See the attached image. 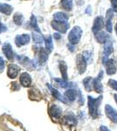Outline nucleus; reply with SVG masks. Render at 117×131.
<instances>
[{
	"mask_svg": "<svg viewBox=\"0 0 117 131\" xmlns=\"http://www.w3.org/2000/svg\"><path fill=\"white\" fill-rule=\"evenodd\" d=\"M71 45H72V44H71ZM71 45H68L67 46L69 47L70 51H74V45H73V46H71Z\"/></svg>",
	"mask_w": 117,
	"mask_h": 131,
	"instance_id": "nucleus-37",
	"label": "nucleus"
},
{
	"mask_svg": "<svg viewBox=\"0 0 117 131\" xmlns=\"http://www.w3.org/2000/svg\"><path fill=\"white\" fill-rule=\"evenodd\" d=\"M20 83H21V85L23 86H25V88L30 86L31 84V76L27 73H23L22 74L20 75Z\"/></svg>",
	"mask_w": 117,
	"mask_h": 131,
	"instance_id": "nucleus-13",
	"label": "nucleus"
},
{
	"mask_svg": "<svg viewBox=\"0 0 117 131\" xmlns=\"http://www.w3.org/2000/svg\"><path fill=\"white\" fill-rule=\"evenodd\" d=\"M100 129H101V131H110L108 128H107L106 126H101V128H100Z\"/></svg>",
	"mask_w": 117,
	"mask_h": 131,
	"instance_id": "nucleus-34",
	"label": "nucleus"
},
{
	"mask_svg": "<svg viewBox=\"0 0 117 131\" xmlns=\"http://www.w3.org/2000/svg\"><path fill=\"white\" fill-rule=\"evenodd\" d=\"M13 20L17 25H21L23 23V20H24V17L20 13H16L13 17Z\"/></svg>",
	"mask_w": 117,
	"mask_h": 131,
	"instance_id": "nucleus-25",
	"label": "nucleus"
},
{
	"mask_svg": "<svg viewBox=\"0 0 117 131\" xmlns=\"http://www.w3.org/2000/svg\"><path fill=\"white\" fill-rule=\"evenodd\" d=\"M102 101V96H100L94 99L92 96H88V108L89 114L93 119H96L99 116V107Z\"/></svg>",
	"mask_w": 117,
	"mask_h": 131,
	"instance_id": "nucleus-1",
	"label": "nucleus"
},
{
	"mask_svg": "<svg viewBox=\"0 0 117 131\" xmlns=\"http://www.w3.org/2000/svg\"><path fill=\"white\" fill-rule=\"evenodd\" d=\"M54 38L56 39H59L61 38V36H60V34H59V33H54Z\"/></svg>",
	"mask_w": 117,
	"mask_h": 131,
	"instance_id": "nucleus-36",
	"label": "nucleus"
},
{
	"mask_svg": "<svg viewBox=\"0 0 117 131\" xmlns=\"http://www.w3.org/2000/svg\"><path fill=\"white\" fill-rule=\"evenodd\" d=\"M4 67H5V60H3L2 57H0V72L4 69Z\"/></svg>",
	"mask_w": 117,
	"mask_h": 131,
	"instance_id": "nucleus-32",
	"label": "nucleus"
},
{
	"mask_svg": "<svg viewBox=\"0 0 117 131\" xmlns=\"http://www.w3.org/2000/svg\"><path fill=\"white\" fill-rule=\"evenodd\" d=\"M30 24H31V26L33 27V29H35L36 31H38V32H40V30L39 28V25L37 24V18H36V17L34 15H31V22H30Z\"/></svg>",
	"mask_w": 117,
	"mask_h": 131,
	"instance_id": "nucleus-27",
	"label": "nucleus"
},
{
	"mask_svg": "<svg viewBox=\"0 0 117 131\" xmlns=\"http://www.w3.org/2000/svg\"><path fill=\"white\" fill-rule=\"evenodd\" d=\"M52 26L54 27V29H55L56 31H59L61 33H65L67 31L69 27V25L67 23H64V22H59V21H52Z\"/></svg>",
	"mask_w": 117,
	"mask_h": 131,
	"instance_id": "nucleus-5",
	"label": "nucleus"
},
{
	"mask_svg": "<svg viewBox=\"0 0 117 131\" xmlns=\"http://www.w3.org/2000/svg\"><path fill=\"white\" fill-rule=\"evenodd\" d=\"M55 81H56L59 84V86H61V88H70V86H73V83H69V82H67V81H65V80H59V79H55Z\"/></svg>",
	"mask_w": 117,
	"mask_h": 131,
	"instance_id": "nucleus-26",
	"label": "nucleus"
},
{
	"mask_svg": "<svg viewBox=\"0 0 117 131\" xmlns=\"http://www.w3.org/2000/svg\"><path fill=\"white\" fill-rule=\"evenodd\" d=\"M102 76H103V71H101L99 74H98L96 79L93 80V88H94L95 92L98 93V94H101L103 91V86L101 81Z\"/></svg>",
	"mask_w": 117,
	"mask_h": 131,
	"instance_id": "nucleus-6",
	"label": "nucleus"
},
{
	"mask_svg": "<svg viewBox=\"0 0 117 131\" xmlns=\"http://www.w3.org/2000/svg\"><path fill=\"white\" fill-rule=\"evenodd\" d=\"M81 35H82V30L80 29V27L74 26L68 35V39L70 44H72V45L78 44L80 42Z\"/></svg>",
	"mask_w": 117,
	"mask_h": 131,
	"instance_id": "nucleus-2",
	"label": "nucleus"
},
{
	"mask_svg": "<svg viewBox=\"0 0 117 131\" xmlns=\"http://www.w3.org/2000/svg\"><path fill=\"white\" fill-rule=\"evenodd\" d=\"M61 6L66 10H71L73 8V0H61Z\"/></svg>",
	"mask_w": 117,
	"mask_h": 131,
	"instance_id": "nucleus-23",
	"label": "nucleus"
},
{
	"mask_svg": "<svg viewBox=\"0 0 117 131\" xmlns=\"http://www.w3.org/2000/svg\"><path fill=\"white\" fill-rule=\"evenodd\" d=\"M86 13H88L89 15H90V14L92 13V10H91V7H90V6H88V7L87 8V10H86Z\"/></svg>",
	"mask_w": 117,
	"mask_h": 131,
	"instance_id": "nucleus-35",
	"label": "nucleus"
},
{
	"mask_svg": "<svg viewBox=\"0 0 117 131\" xmlns=\"http://www.w3.org/2000/svg\"><path fill=\"white\" fill-rule=\"evenodd\" d=\"M104 65H105L106 67V69H107V73L108 75H113L114 74V73H116V62L114 60H113V59H108L107 60H106V62L104 63Z\"/></svg>",
	"mask_w": 117,
	"mask_h": 131,
	"instance_id": "nucleus-4",
	"label": "nucleus"
},
{
	"mask_svg": "<svg viewBox=\"0 0 117 131\" xmlns=\"http://www.w3.org/2000/svg\"><path fill=\"white\" fill-rule=\"evenodd\" d=\"M114 100H115L116 103H117V94H114Z\"/></svg>",
	"mask_w": 117,
	"mask_h": 131,
	"instance_id": "nucleus-38",
	"label": "nucleus"
},
{
	"mask_svg": "<svg viewBox=\"0 0 117 131\" xmlns=\"http://www.w3.org/2000/svg\"><path fill=\"white\" fill-rule=\"evenodd\" d=\"M103 25H104V19L102 17L99 16V17H97V18H95L94 22H93V32L95 34V33L101 31Z\"/></svg>",
	"mask_w": 117,
	"mask_h": 131,
	"instance_id": "nucleus-8",
	"label": "nucleus"
},
{
	"mask_svg": "<svg viewBox=\"0 0 117 131\" xmlns=\"http://www.w3.org/2000/svg\"><path fill=\"white\" fill-rule=\"evenodd\" d=\"M13 10L12 6H10L7 4H0V12L5 14V15H10Z\"/></svg>",
	"mask_w": 117,
	"mask_h": 131,
	"instance_id": "nucleus-16",
	"label": "nucleus"
},
{
	"mask_svg": "<svg viewBox=\"0 0 117 131\" xmlns=\"http://www.w3.org/2000/svg\"><path fill=\"white\" fill-rule=\"evenodd\" d=\"M46 49H47L49 52H51V51L52 50V48H54V45H52V37L51 36H49L46 39Z\"/></svg>",
	"mask_w": 117,
	"mask_h": 131,
	"instance_id": "nucleus-28",
	"label": "nucleus"
},
{
	"mask_svg": "<svg viewBox=\"0 0 117 131\" xmlns=\"http://www.w3.org/2000/svg\"><path fill=\"white\" fill-rule=\"evenodd\" d=\"M18 72H19V67L15 64H10L8 66V76L12 79L16 78L18 74Z\"/></svg>",
	"mask_w": 117,
	"mask_h": 131,
	"instance_id": "nucleus-11",
	"label": "nucleus"
},
{
	"mask_svg": "<svg viewBox=\"0 0 117 131\" xmlns=\"http://www.w3.org/2000/svg\"><path fill=\"white\" fill-rule=\"evenodd\" d=\"M108 85H109L113 89L117 91V81H114V80H109L108 81Z\"/></svg>",
	"mask_w": 117,
	"mask_h": 131,
	"instance_id": "nucleus-29",
	"label": "nucleus"
},
{
	"mask_svg": "<svg viewBox=\"0 0 117 131\" xmlns=\"http://www.w3.org/2000/svg\"><path fill=\"white\" fill-rule=\"evenodd\" d=\"M115 32H116V34H117V23H116V25H115Z\"/></svg>",
	"mask_w": 117,
	"mask_h": 131,
	"instance_id": "nucleus-39",
	"label": "nucleus"
},
{
	"mask_svg": "<svg viewBox=\"0 0 117 131\" xmlns=\"http://www.w3.org/2000/svg\"><path fill=\"white\" fill-rule=\"evenodd\" d=\"M6 30H7V28H6V26L5 25H3L1 22H0V33L4 32V31H5Z\"/></svg>",
	"mask_w": 117,
	"mask_h": 131,
	"instance_id": "nucleus-33",
	"label": "nucleus"
},
{
	"mask_svg": "<svg viewBox=\"0 0 117 131\" xmlns=\"http://www.w3.org/2000/svg\"><path fill=\"white\" fill-rule=\"evenodd\" d=\"M106 29H107V31L108 32H112V21H111V19H107Z\"/></svg>",
	"mask_w": 117,
	"mask_h": 131,
	"instance_id": "nucleus-30",
	"label": "nucleus"
},
{
	"mask_svg": "<svg viewBox=\"0 0 117 131\" xmlns=\"http://www.w3.org/2000/svg\"><path fill=\"white\" fill-rule=\"evenodd\" d=\"M48 88H49V89L51 90V93H52V94L55 97V98L58 99L59 101H62V102H64V103L67 102V101H66L65 99H64V97L61 95V94L59 92V91H57L56 89H54V88H52V86H51L50 85H48Z\"/></svg>",
	"mask_w": 117,
	"mask_h": 131,
	"instance_id": "nucleus-18",
	"label": "nucleus"
},
{
	"mask_svg": "<svg viewBox=\"0 0 117 131\" xmlns=\"http://www.w3.org/2000/svg\"><path fill=\"white\" fill-rule=\"evenodd\" d=\"M30 41V36L28 34H23V35H18L15 39L16 45L18 46H21L28 44Z\"/></svg>",
	"mask_w": 117,
	"mask_h": 131,
	"instance_id": "nucleus-10",
	"label": "nucleus"
},
{
	"mask_svg": "<svg viewBox=\"0 0 117 131\" xmlns=\"http://www.w3.org/2000/svg\"><path fill=\"white\" fill-rule=\"evenodd\" d=\"M113 45L112 42L109 40V39L106 41L105 43V46H104V58H103V64L106 62V60H108V57L110 55V54L113 52Z\"/></svg>",
	"mask_w": 117,
	"mask_h": 131,
	"instance_id": "nucleus-9",
	"label": "nucleus"
},
{
	"mask_svg": "<svg viewBox=\"0 0 117 131\" xmlns=\"http://www.w3.org/2000/svg\"><path fill=\"white\" fill-rule=\"evenodd\" d=\"M76 62H77V67L79 69L80 73H84L87 69V60H85L83 55H78L77 59H76Z\"/></svg>",
	"mask_w": 117,
	"mask_h": 131,
	"instance_id": "nucleus-7",
	"label": "nucleus"
},
{
	"mask_svg": "<svg viewBox=\"0 0 117 131\" xmlns=\"http://www.w3.org/2000/svg\"><path fill=\"white\" fill-rule=\"evenodd\" d=\"M2 51H3L4 54L6 56V58H7L8 60H12V59H13V51H12V46H10L9 43H5V44H4Z\"/></svg>",
	"mask_w": 117,
	"mask_h": 131,
	"instance_id": "nucleus-12",
	"label": "nucleus"
},
{
	"mask_svg": "<svg viewBox=\"0 0 117 131\" xmlns=\"http://www.w3.org/2000/svg\"><path fill=\"white\" fill-rule=\"evenodd\" d=\"M33 39L36 44H41L44 42L43 37H42V36L40 35V33L38 32V31L33 32Z\"/></svg>",
	"mask_w": 117,
	"mask_h": 131,
	"instance_id": "nucleus-24",
	"label": "nucleus"
},
{
	"mask_svg": "<svg viewBox=\"0 0 117 131\" xmlns=\"http://www.w3.org/2000/svg\"><path fill=\"white\" fill-rule=\"evenodd\" d=\"M105 113L108 118H109L110 121L114 123H117V111L112 106L107 104L105 106Z\"/></svg>",
	"mask_w": 117,
	"mask_h": 131,
	"instance_id": "nucleus-3",
	"label": "nucleus"
},
{
	"mask_svg": "<svg viewBox=\"0 0 117 131\" xmlns=\"http://www.w3.org/2000/svg\"><path fill=\"white\" fill-rule=\"evenodd\" d=\"M65 95H66V97H67V98L68 99L69 101H73L75 100L77 94H76V91L75 90H73V89H68V90L66 91Z\"/></svg>",
	"mask_w": 117,
	"mask_h": 131,
	"instance_id": "nucleus-22",
	"label": "nucleus"
},
{
	"mask_svg": "<svg viewBox=\"0 0 117 131\" xmlns=\"http://www.w3.org/2000/svg\"><path fill=\"white\" fill-rule=\"evenodd\" d=\"M95 39L99 43H106V41L108 40L109 38L108 36L106 34L104 31H99V32L95 33Z\"/></svg>",
	"mask_w": 117,
	"mask_h": 131,
	"instance_id": "nucleus-15",
	"label": "nucleus"
},
{
	"mask_svg": "<svg viewBox=\"0 0 117 131\" xmlns=\"http://www.w3.org/2000/svg\"><path fill=\"white\" fill-rule=\"evenodd\" d=\"M111 4L113 6V10L114 12H117V0H112Z\"/></svg>",
	"mask_w": 117,
	"mask_h": 131,
	"instance_id": "nucleus-31",
	"label": "nucleus"
},
{
	"mask_svg": "<svg viewBox=\"0 0 117 131\" xmlns=\"http://www.w3.org/2000/svg\"><path fill=\"white\" fill-rule=\"evenodd\" d=\"M83 84H84V86H85V88H86V90L90 92V91H92L93 86V80L91 77H88V78H86V79H84Z\"/></svg>",
	"mask_w": 117,
	"mask_h": 131,
	"instance_id": "nucleus-19",
	"label": "nucleus"
},
{
	"mask_svg": "<svg viewBox=\"0 0 117 131\" xmlns=\"http://www.w3.org/2000/svg\"><path fill=\"white\" fill-rule=\"evenodd\" d=\"M59 69H60L63 80L67 81V65H66L65 62L61 61V62L59 63Z\"/></svg>",
	"mask_w": 117,
	"mask_h": 131,
	"instance_id": "nucleus-21",
	"label": "nucleus"
},
{
	"mask_svg": "<svg viewBox=\"0 0 117 131\" xmlns=\"http://www.w3.org/2000/svg\"><path fill=\"white\" fill-rule=\"evenodd\" d=\"M50 114L52 115V117L59 118L61 114V109L58 106H56V105H52L50 107Z\"/></svg>",
	"mask_w": 117,
	"mask_h": 131,
	"instance_id": "nucleus-20",
	"label": "nucleus"
},
{
	"mask_svg": "<svg viewBox=\"0 0 117 131\" xmlns=\"http://www.w3.org/2000/svg\"><path fill=\"white\" fill-rule=\"evenodd\" d=\"M48 59V54L46 52V50L44 48H39V62L41 65H43Z\"/></svg>",
	"mask_w": 117,
	"mask_h": 131,
	"instance_id": "nucleus-17",
	"label": "nucleus"
},
{
	"mask_svg": "<svg viewBox=\"0 0 117 131\" xmlns=\"http://www.w3.org/2000/svg\"><path fill=\"white\" fill-rule=\"evenodd\" d=\"M54 20L59 21V22H64V23H67L69 17L67 14L63 13V12H56L54 15Z\"/></svg>",
	"mask_w": 117,
	"mask_h": 131,
	"instance_id": "nucleus-14",
	"label": "nucleus"
}]
</instances>
